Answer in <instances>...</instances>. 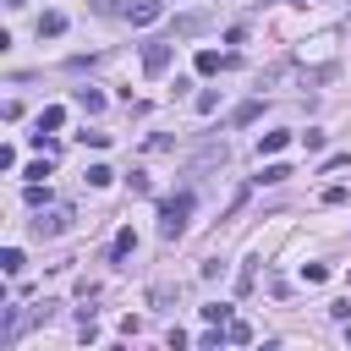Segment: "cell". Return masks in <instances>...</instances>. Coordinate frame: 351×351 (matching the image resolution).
<instances>
[{
	"label": "cell",
	"mask_w": 351,
	"mask_h": 351,
	"mask_svg": "<svg viewBox=\"0 0 351 351\" xmlns=\"http://www.w3.org/2000/svg\"><path fill=\"white\" fill-rule=\"evenodd\" d=\"M186 219H192V186L159 197V236H165V241H176V236L186 230Z\"/></svg>",
	"instance_id": "6da1fadb"
},
{
	"label": "cell",
	"mask_w": 351,
	"mask_h": 351,
	"mask_svg": "<svg viewBox=\"0 0 351 351\" xmlns=\"http://www.w3.org/2000/svg\"><path fill=\"white\" fill-rule=\"evenodd\" d=\"M66 225H71V203H44V208H38V219H33V236H38V241H49V236H60Z\"/></svg>",
	"instance_id": "7a4b0ae2"
},
{
	"label": "cell",
	"mask_w": 351,
	"mask_h": 351,
	"mask_svg": "<svg viewBox=\"0 0 351 351\" xmlns=\"http://www.w3.org/2000/svg\"><path fill=\"white\" fill-rule=\"evenodd\" d=\"M143 71H148V77H165V71H170V44H165V38H148V44H143Z\"/></svg>",
	"instance_id": "3957f363"
},
{
	"label": "cell",
	"mask_w": 351,
	"mask_h": 351,
	"mask_svg": "<svg viewBox=\"0 0 351 351\" xmlns=\"http://www.w3.org/2000/svg\"><path fill=\"white\" fill-rule=\"evenodd\" d=\"M165 16V0H126V22L132 27H148V22H159Z\"/></svg>",
	"instance_id": "277c9868"
},
{
	"label": "cell",
	"mask_w": 351,
	"mask_h": 351,
	"mask_svg": "<svg viewBox=\"0 0 351 351\" xmlns=\"http://www.w3.org/2000/svg\"><path fill=\"white\" fill-rule=\"evenodd\" d=\"M132 252H137V230L126 225V230H115V241H110V263H126Z\"/></svg>",
	"instance_id": "5b68a950"
},
{
	"label": "cell",
	"mask_w": 351,
	"mask_h": 351,
	"mask_svg": "<svg viewBox=\"0 0 351 351\" xmlns=\"http://www.w3.org/2000/svg\"><path fill=\"white\" fill-rule=\"evenodd\" d=\"M230 66V55H219V49H197V77H219Z\"/></svg>",
	"instance_id": "8992f818"
},
{
	"label": "cell",
	"mask_w": 351,
	"mask_h": 351,
	"mask_svg": "<svg viewBox=\"0 0 351 351\" xmlns=\"http://www.w3.org/2000/svg\"><path fill=\"white\" fill-rule=\"evenodd\" d=\"M60 33H66V16L60 11H44L38 16V38H60Z\"/></svg>",
	"instance_id": "52a82bcc"
},
{
	"label": "cell",
	"mask_w": 351,
	"mask_h": 351,
	"mask_svg": "<svg viewBox=\"0 0 351 351\" xmlns=\"http://www.w3.org/2000/svg\"><path fill=\"white\" fill-rule=\"evenodd\" d=\"M77 110L99 115V110H104V93H99V88H77Z\"/></svg>",
	"instance_id": "ba28073f"
},
{
	"label": "cell",
	"mask_w": 351,
	"mask_h": 351,
	"mask_svg": "<svg viewBox=\"0 0 351 351\" xmlns=\"http://www.w3.org/2000/svg\"><path fill=\"white\" fill-rule=\"evenodd\" d=\"M258 115H263V99H247V104H236V115H230V121H236V126H252Z\"/></svg>",
	"instance_id": "9c48e42d"
},
{
	"label": "cell",
	"mask_w": 351,
	"mask_h": 351,
	"mask_svg": "<svg viewBox=\"0 0 351 351\" xmlns=\"http://www.w3.org/2000/svg\"><path fill=\"white\" fill-rule=\"evenodd\" d=\"M66 126V110L60 104H44V115H38V132H60Z\"/></svg>",
	"instance_id": "30bf717a"
},
{
	"label": "cell",
	"mask_w": 351,
	"mask_h": 351,
	"mask_svg": "<svg viewBox=\"0 0 351 351\" xmlns=\"http://www.w3.org/2000/svg\"><path fill=\"white\" fill-rule=\"evenodd\" d=\"M285 176H291V165H280V159H269V165H263V176H258V181H263V186H280V181H285Z\"/></svg>",
	"instance_id": "8fae6325"
},
{
	"label": "cell",
	"mask_w": 351,
	"mask_h": 351,
	"mask_svg": "<svg viewBox=\"0 0 351 351\" xmlns=\"http://www.w3.org/2000/svg\"><path fill=\"white\" fill-rule=\"evenodd\" d=\"M0 269H5V274H22V269H27L22 247H5V252H0Z\"/></svg>",
	"instance_id": "7c38bea8"
},
{
	"label": "cell",
	"mask_w": 351,
	"mask_h": 351,
	"mask_svg": "<svg viewBox=\"0 0 351 351\" xmlns=\"http://www.w3.org/2000/svg\"><path fill=\"white\" fill-rule=\"evenodd\" d=\"M225 335H230V346H252V324H241V318H230Z\"/></svg>",
	"instance_id": "4fadbf2b"
},
{
	"label": "cell",
	"mask_w": 351,
	"mask_h": 351,
	"mask_svg": "<svg viewBox=\"0 0 351 351\" xmlns=\"http://www.w3.org/2000/svg\"><path fill=\"white\" fill-rule=\"evenodd\" d=\"M291 143V132H263V143H258V154H280Z\"/></svg>",
	"instance_id": "5bb4252c"
},
{
	"label": "cell",
	"mask_w": 351,
	"mask_h": 351,
	"mask_svg": "<svg viewBox=\"0 0 351 351\" xmlns=\"http://www.w3.org/2000/svg\"><path fill=\"white\" fill-rule=\"evenodd\" d=\"M110 181H115L110 165H88V186H110Z\"/></svg>",
	"instance_id": "9a60e30c"
},
{
	"label": "cell",
	"mask_w": 351,
	"mask_h": 351,
	"mask_svg": "<svg viewBox=\"0 0 351 351\" xmlns=\"http://www.w3.org/2000/svg\"><path fill=\"white\" fill-rule=\"evenodd\" d=\"M214 110H219V93L203 88V93H197V115H214Z\"/></svg>",
	"instance_id": "2e32d148"
},
{
	"label": "cell",
	"mask_w": 351,
	"mask_h": 351,
	"mask_svg": "<svg viewBox=\"0 0 351 351\" xmlns=\"http://www.w3.org/2000/svg\"><path fill=\"white\" fill-rule=\"evenodd\" d=\"M22 197H27V208H44V203H49V192H44L38 181H27V192H22Z\"/></svg>",
	"instance_id": "e0dca14e"
},
{
	"label": "cell",
	"mask_w": 351,
	"mask_h": 351,
	"mask_svg": "<svg viewBox=\"0 0 351 351\" xmlns=\"http://www.w3.org/2000/svg\"><path fill=\"white\" fill-rule=\"evenodd\" d=\"M203 318H208V324H230V307H225V302H208Z\"/></svg>",
	"instance_id": "ac0fdd59"
},
{
	"label": "cell",
	"mask_w": 351,
	"mask_h": 351,
	"mask_svg": "<svg viewBox=\"0 0 351 351\" xmlns=\"http://www.w3.org/2000/svg\"><path fill=\"white\" fill-rule=\"evenodd\" d=\"M126 186H132V192H137V197H143V192H154V181H148V176H143V170H132V176H126Z\"/></svg>",
	"instance_id": "d6986e66"
},
{
	"label": "cell",
	"mask_w": 351,
	"mask_h": 351,
	"mask_svg": "<svg viewBox=\"0 0 351 351\" xmlns=\"http://www.w3.org/2000/svg\"><path fill=\"white\" fill-rule=\"evenodd\" d=\"M302 280H307V285H324V280H329V269H324V263H307V269H302Z\"/></svg>",
	"instance_id": "ffe728a7"
},
{
	"label": "cell",
	"mask_w": 351,
	"mask_h": 351,
	"mask_svg": "<svg viewBox=\"0 0 351 351\" xmlns=\"http://www.w3.org/2000/svg\"><path fill=\"white\" fill-rule=\"evenodd\" d=\"M176 33H203V16H176Z\"/></svg>",
	"instance_id": "44dd1931"
},
{
	"label": "cell",
	"mask_w": 351,
	"mask_h": 351,
	"mask_svg": "<svg viewBox=\"0 0 351 351\" xmlns=\"http://www.w3.org/2000/svg\"><path fill=\"white\" fill-rule=\"evenodd\" d=\"M5 5H11V11H16V5H27V0H5Z\"/></svg>",
	"instance_id": "7402d4cb"
}]
</instances>
